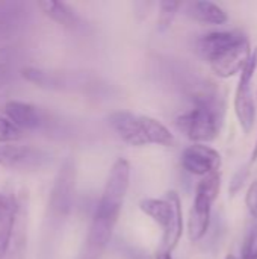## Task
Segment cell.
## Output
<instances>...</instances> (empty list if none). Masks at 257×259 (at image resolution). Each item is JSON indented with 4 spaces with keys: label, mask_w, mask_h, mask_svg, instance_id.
I'll use <instances>...</instances> for the list:
<instances>
[{
    "label": "cell",
    "mask_w": 257,
    "mask_h": 259,
    "mask_svg": "<svg viewBox=\"0 0 257 259\" xmlns=\"http://www.w3.org/2000/svg\"><path fill=\"white\" fill-rule=\"evenodd\" d=\"M130 185V164L120 158L114 162L101 197L92 215L89 232L77 259H100L108 247Z\"/></svg>",
    "instance_id": "6da1fadb"
},
{
    "label": "cell",
    "mask_w": 257,
    "mask_h": 259,
    "mask_svg": "<svg viewBox=\"0 0 257 259\" xmlns=\"http://www.w3.org/2000/svg\"><path fill=\"white\" fill-rule=\"evenodd\" d=\"M139 209L164 229L161 250L173 253L183 234V212L179 194L168 191L165 199H142Z\"/></svg>",
    "instance_id": "7a4b0ae2"
},
{
    "label": "cell",
    "mask_w": 257,
    "mask_h": 259,
    "mask_svg": "<svg viewBox=\"0 0 257 259\" xmlns=\"http://www.w3.org/2000/svg\"><path fill=\"white\" fill-rule=\"evenodd\" d=\"M195 105L191 111L177 117L176 124L194 144L214 141L220 134L221 117L212 96L200 94L194 99Z\"/></svg>",
    "instance_id": "3957f363"
},
{
    "label": "cell",
    "mask_w": 257,
    "mask_h": 259,
    "mask_svg": "<svg viewBox=\"0 0 257 259\" xmlns=\"http://www.w3.org/2000/svg\"><path fill=\"white\" fill-rule=\"evenodd\" d=\"M221 190L220 173H211L204 176L195 190V199L188 220V237L192 243L200 241L211 225V209L214 202L218 199Z\"/></svg>",
    "instance_id": "277c9868"
},
{
    "label": "cell",
    "mask_w": 257,
    "mask_h": 259,
    "mask_svg": "<svg viewBox=\"0 0 257 259\" xmlns=\"http://www.w3.org/2000/svg\"><path fill=\"white\" fill-rule=\"evenodd\" d=\"M21 76L27 82L45 90L77 91L89 85V76L83 71L44 70L36 67H26L23 68Z\"/></svg>",
    "instance_id": "5b68a950"
},
{
    "label": "cell",
    "mask_w": 257,
    "mask_h": 259,
    "mask_svg": "<svg viewBox=\"0 0 257 259\" xmlns=\"http://www.w3.org/2000/svg\"><path fill=\"white\" fill-rule=\"evenodd\" d=\"M52 162V155L39 147L0 144V167L15 171H38Z\"/></svg>",
    "instance_id": "8992f818"
},
{
    "label": "cell",
    "mask_w": 257,
    "mask_h": 259,
    "mask_svg": "<svg viewBox=\"0 0 257 259\" xmlns=\"http://www.w3.org/2000/svg\"><path fill=\"white\" fill-rule=\"evenodd\" d=\"M76 187V165L71 158L65 159L61 165L48 200V208L56 217H67L73 206Z\"/></svg>",
    "instance_id": "52a82bcc"
},
{
    "label": "cell",
    "mask_w": 257,
    "mask_h": 259,
    "mask_svg": "<svg viewBox=\"0 0 257 259\" xmlns=\"http://www.w3.org/2000/svg\"><path fill=\"white\" fill-rule=\"evenodd\" d=\"M32 21V9L24 2H0V42L23 33Z\"/></svg>",
    "instance_id": "ba28073f"
},
{
    "label": "cell",
    "mask_w": 257,
    "mask_h": 259,
    "mask_svg": "<svg viewBox=\"0 0 257 259\" xmlns=\"http://www.w3.org/2000/svg\"><path fill=\"white\" fill-rule=\"evenodd\" d=\"M182 167L191 175L204 178L211 173H218L221 167V155L211 146L192 144L182 153Z\"/></svg>",
    "instance_id": "9c48e42d"
},
{
    "label": "cell",
    "mask_w": 257,
    "mask_h": 259,
    "mask_svg": "<svg viewBox=\"0 0 257 259\" xmlns=\"http://www.w3.org/2000/svg\"><path fill=\"white\" fill-rule=\"evenodd\" d=\"M250 55H251V46H250L248 38L244 36L236 44L230 46L224 52H221L217 56H214L212 59H209V64H211L212 71L218 77L226 79V77H232L236 73H239L242 70V67L245 65V62L248 61Z\"/></svg>",
    "instance_id": "30bf717a"
},
{
    "label": "cell",
    "mask_w": 257,
    "mask_h": 259,
    "mask_svg": "<svg viewBox=\"0 0 257 259\" xmlns=\"http://www.w3.org/2000/svg\"><path fill=\"white\" fill-rule=\"evenodd\" d=\"M108 123L124 143L135 146V147L145 146V141L141 132L139 114H133L130 111H115L109 114Z\"/></svg>",
    "instance_id": "8fae6325"
},
{
    "label": "cell",
    "mask_w": 257,
    "mask_h": 259,
    "mask_svg": "<svg viewBox=\"0 0 257 259\" xmlns=\"http://www.w3.org/2000/svg\"><path fill=\"white\" fill-rule=\"evenodd\" d=\"M5 114L21 132L36 131L42 126V115L39 109L30 103L20 100H9L5 103Z\"/></svg>",
    "instance_id": "7c38bea8"
},
{
    "label": "cell",
    "mask_w": 257,
    "mask_h": 259,
    "mask_svg": "<svg viewBox=\"0 0 257 259\" xmlns=\"http://www.w3.org/2000/svg\"><path fill=\"white\" fill-rule=\"evenodd\" d=\"M235 114L241 129L245 134H250L256 121V105L251 97V82L239 79L235 93Z\"/></svg>",
    "instance_id": "4fadbf2b"
},
{
    "label": "cell",
    "mask_w": 257,
    "mask_h": 259,
    "mask_svg": "<svg viewBox=\"0 0 257 259\" xmlns=\"http://www.w3.org/2000/svg\"><path fill=\"white\" fill-rule=\"evenodd\" d=\"M245 35L238 30H227V32H211L203 35L198 39V50L200 53L209 61L218 53L224 52L230 46L241 41Z\"/></svg>",
    "instance_id": "5bb4252c"
},
{
    "label": "cell",
    "mask_w": 257,
    "mask_h": 259,
    "mask_svg": "<svg viewBox=\"0 0 257 259\" xmlns=\"http://www.w3.org/2000/svg\"><path fill=\"white\" fill-rule=\"evenodd\" d=\"M38 8L53 21L61 24L65 29L76 30L80 27V17L77 12L70 8L64 2H56V0H42L38 2Z\"/></svg>",
    "instance_id": "9a60e30c"
},
{
    "label": "cell",
    "mask_w": 257,
    "mask_h": 259,
    "mask_svg": "<svg viewBox=\"0 0 257 259\" xmlns=\"http://www.w3.org/2000/svg\"><path fill=\"white\" fill-rule=\"evenodd\" d=\"M139 123H141V132L145 146L158 144L164 147H173L176 144V138L171 134V131L159 120L148 115H139Z\"/></svg>",
    "instance_id": "2e32d148"
},
{
    "label": "cell",
    "mask_w": 257,
    "mask_h": 259,
    "mask_svg": "<svg viewBox=\"0 0 257 259\" xmlns=\"http://www.w3.org/2000/svg\"><path fill=\"white\" fill-rule=\"evenodd\" d=\"M188 15L191 18H194L195 21L217 24V26L224 24L229 20L226 11L220 5H217L214 2H206V0H198V2L189 3Z\"/></svg>",
    "instance_id": "e0dca14e"
},
{
    "label": "cell",
    "mask_w": 257,
    "mask_h": 259,
    "mask_svg": "<svg viewBox=\"0 0 257 259\" xmlns=\"http://www.w3.org/2000/svg\"><path fill=\"white\" fill-rule=\"evenodd\" d=\"M18 206H20V203L14 199L9 209L0 215V259H5L8 255V250H9V246L12 241V235H14L15 222H17Z\"/></svg>",
    "instance_id": "ac0fdd59"
},
{
    "label": "cell",
    "mask_w": 257,
    "mask_h": 259,
    "mask_svg": "<svg viewBox=\"0 0 257 259\" xmlns=\"http://www.w3.org/2000/svg\"><path fill=\"white\" fill-rule=\"evenodd\" d=\"M14 58L8 47L0 49V97L6 96L14 82Z\"/></svg>",
    "instance_id": "d6986e66"
},
{
    "label": "cell",
    "mask_w": 257,
    "mask_h": 259,
    "mask_svg": "<svg viewBox=\"0 0 257 259\" xmlns=\"http://www.w3.org/2000/svg\"><path fill=\"white\" fill-rule=\"evenodd\" d=\"M180 8L179 2H171V0H165L159 3V18H158V27L159 30H165L171 26L177 9Z\"/></svg>",
    "instance_id": "ffe728a7"
},
{
    "label": "cell",
    "mask_w": 257,
    "mask_h": 259,
    "mask_svg": "<svg viewBox=\"0 0 257 259\" xmlns=\"http://www.w3.org/2000/svg\"><path fill=\"white\" fill-rule=\"evenodd\" d=\"M21 131L6 117L0 115V144H14L21 138Z\"/></svg>",
    "instance_id": "44dd1931"
},
{
    "label": "cell",
    "mask_w": 257,
    "mask_h": 259,
    "mask_svg": "<svg viewBox=\"0 0 257 259\" xmlns=\"http://www.w3.org/2000/svg\"><path fill=\"white\" fill-rule=\"evenodd\" d=\"M242 259H257V225H253L247 234L242 247Z\"/></svg>",
    "instance_id": "7402d4cb"
},
{
    "label": "cell",
    "mask_w": 257,
    "mask_h": 259,
    "mask_svg": "<svg viewBox=\"0 0 257 259\" xmlns=\"http://www.w3.org/2000/svg\"><path fill=\"white\" fill-rule=\"evenodd\" d=\"M245 205L250 211V214L257 219V182H253L247 191V196H245Z\"/></svg>",
    "instance_id": "603a6c76"
},
{
    "label": "cell",
    "mask_w": 257,
    "mask_h": 259,
    "mask_svg": "<svg viewBox=\"0 0 257 259\" xmlns=\"http://www.w3.org/2000/svg\"><path fill=\"white\" fill-rule=\"evenodd\" d=\"M248 173H250V170H248L247 167L238 170V173L233 176V179H232V182H230V194H235V193H238V191L242 188L244 182H245L247 178H248Z\"/></svg>",
    "instance_id": "cb8c5ba5"
},
{
    "label": "cell",
    "mask_w": 257,
    "mask_h": 259,
    "mask_svg": "<svg viewBox=\"0 0 257 259\" xmlns=\"http://www.w3.org/2000/svg\"><path fill=\"white\" fill-rule=\"evenodd\" d=\"M8 259H23L24 256V237L23 232L20 231V237L15 240V244L12 246L11 250H8Z\"/></svg>",
    "instance_id": "d4e9b609"
},
{
    "label": "cell",
    "mask_w": 257,
    "mask_h": 259,
    "mask_svg": "<svg viewBox=\"0 0 257 259\" xmlns=\"http://www.w3.org/2000/svg\"><path fill=\"white\" fill-rule=\"evenodd\" d=\"M12 202H14V197H8V196H5V194L0 193V215L5 211L9 209V206L12 205Z\"/></svg>",
    "instance_id": "484cf974"
},
{
    "label": "cell",
    "mask_w": 257,
    "mask_h": 259,
    "mask_svg": "<svg viewBox=\"0 0 257 259\" xmlns=\"http://www.w3.org/2000/svg\"><path fill=\"white\" fill-rule=\"evenodd\" d=\"M155 259H173V255L170 253V252H165V250H158V253H156V256Z\"/></svg>",
    "instance_id": "4316f807"
},
{
    "label": "cell",
    "mask_w": 257,
    "mask_h": 259,
    "mask_svg": "<svg viewBox=\"0 0 257 259\" xmlns=\"http://www.w3.org/2000/svg\"><path fill=\"white\" fill-rule=\"evenodd\" d=\"M257 161V141H256V146H254V150H253V153H251V164L253 162H256Z\"/></svg>",
    "instance_id": "83f0119b"
},
{
    "label": "cell",
    "mask_w": 257,
    "mask_h": 259,
    "mask_svg": "<svg viewBox=\"0 0 257 259\" xmlns=\"http://www.w3.org/2000/svg\"><path fill=\"white\" fill-rule=\"evenodd\" d=\"M226 259H238V258H236L235 255H227V256H226Z\"/></svg>",
    "instance_id": "f1b7e54d"
}]
</instances>
